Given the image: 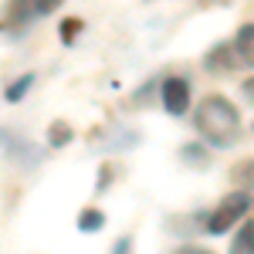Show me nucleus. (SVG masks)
Segmentation results:
<instances>
[{
	"mask_svg": "<svg viewBox=\"0 0 254 254\" xmlns=\"http://www.w3.org/2000/svg\"><path fill=\"white\" fill-rule=\"evenodd\" d=\"M196 129H200V136L207 139L210 146L217 149H224V146H231L237 136H241V116H237V109L227 102V98L220 95H207L200 105H196Z\"/></svg>",
	"mask_w": 254,
	"mask_h": 254,
	"instance_id": "nucleus-1",
	"label": "nucleus"
},
{
	"mask_svg": "<svg viewBox=\"0 0 254 254\" xmlns=\"http://www.w3.org/2000/svg\"><path fill=\"white\" fill-rule=\"evenodd\" d=\"M248 207H251V200H248V193H231L220 200V207H217L214 214H210V220H207V231L210 234H224L231 224H237L241 217L248 214Z\"/></svg>",
	"mask_w": 254,
	"mask_h": 254,
	"instance_id": "nucleus-2",
	"label": "nucleus"
},
{
	"mask_svg": "<svg viewBox=\"0 0 254 254\" xmlns=\"http://www.w3.org/2000/svg\"><path fill=\"white\" fill-rule=\"evenodd\" d=\"M163 105L170 116H183L190 109V85L187 78H166L163 81Z\"/></svg>",
	"mask_w": 254,
	"mask_h": 254,
	"instance_id": "nucleus-3",
	"label": "nucleus"
},
{
	"mask_svg": "<svg viewBox=\"0 0 254 254\" xmlns=\"http://www.w3.org/2000/svg\"><path fill=\"white\" fill-rule=\"evenodd\" d=\"M237 51H241V58H244V64H254V24H244L241 31H237Z\"/></svg>",
	"mask_w": 254,
	"mask_h": 254,
	"instance_id": "nucleus-4",
	"label": "nucleus"
},
{
	"mask_svg": "<svg viewBox=\"0 0 254 254\" xmlns=\"http://www.w3.org/2000/svg\"><path fill=\"white\" fill-rule=\"evenodd\" d=\"M231 254H254V224H244L237 231L234 244H231Z\"/></svg>",
	"mask_w": 254,
	"mask_h": 254,
	"instance_id": "nucleus-5",
	"label": "nucleus"
},
{
	"mask_svg": "<svg viewBox=\"0 0 254 254\" xmlns=\"http://www.w3.org/2000/svg\"><path fill=\"white\" fill-rule=\"evenodd\" d=\"M102 224H105V217H102V210H81V217H78V227L85 231V234H92V231H102Z\"/></svg>",
	"mask_w": 254,
	"mask_h": 254,
	"instance_id": "nucleus-6",
	"label": "nucleus"
},
{
	"mask_svg": "<svg viewBox=\"0 0 254 254\" xmlns=\"http://www.w3.org/2000/svg\"><path fill=\"white\" fill-rule=\"evenodd\" d=\"M31 81H34V75H24L20 81H14V85L7 88V102H17V98H24V92L31 88Z\"/></svg>",
	"mask_w": 254,
	"mask_h": 254,
	"instance_id": "nucleus-7",
	"label": "nucleus"
},
{
	"mask_svg": "<svg viewBox=\"0 0 254 254\" xmlns=\"http://www.w3.org/2000/svg\"><path fill=\"white\" fill-rule=\"evenodd\" d=\"M68 139H71V129H68L64 122H55V126H51V146H64Z\"/></svg>",
	"mask_w": 254,
	"mask_h": 254,
	"instance_id": "nucleus-8",
	"label": "nucleus"
},
{
	"mask_svg": "<svg viewBox=\"0 0 254 254\" xmlns=\"http://www.w3.org/2000/svg\"><path fill=\"white\" fill-rule=\"evenodd\" d=\"M58 7H61V0H34V14H51Z\"/></svg>",
	"mask_w": 254,
	"mask_h": 254,
	"instance_id": "nucleus-9",
	"label": "nucleus"
},
{
	"mask_svg": "<svg viewBox=\"0 0 254 254\" xmlns=\"http://www.w3.org/2000/svg\"><path fill=\"white\" fill-rule=\"evenodd\" d=\"M112 254H132V241H129V237H122V241L116 244V251H112Z\"/></svg>",
	"mask_w": 254,
	"mask_h": 254,
	"instance_id": "nucleus-10",
	"label": "nucleus"
},
{
	"mask_svg": "<svg viewBox=\"0 0 254 254\" xmlns=\"http://www.w3.org/2000/svg\"><path fill=\"white\" fill-rule=\"evenodd\" d=\"M173 254H210L207 248H193V244H187V248H176Z\"/></svg>",
	"mask_w": 254,
	"mask_h": 254,
	"instance_id": "nucleus-11",
	"label": "nucleus"
},
{
	"mask_svg": "<svg viewBox=\"0 0 254 254\" xmlns=\"http://www.w3.org/2000/svg\"><path fill=\"white\" fill-rule=\"evenodd\" d=\"M78 27H81L78 20H71V24H64V27H61V34H64V41H71V34H75Z\"/></svg>",
	"mask_w": 254,
	"mask_h": 254,
	"instance_id": "nucleus-12",
	"label": "nucleus"
},
{
	"mask_svg": "<svg viewBox=\"0 0 254 254\" xmlns=\"http://www.w3.org/2000/svg\"><path fill=\"white\" fill-rule=\"evenodd\" d=\"M244 95L254 98V78H251V81H244Z\"/></svg>",
	"mask_w": 254,
	"mask_h": 254,
	"instance_id": "nucleus-13",
	"label": "nucleus"
}]
</instances>
